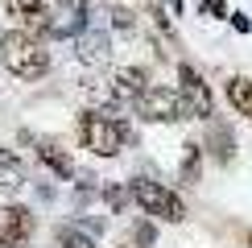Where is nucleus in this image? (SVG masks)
I'll return each mask as SVG.
<instances>
[{"instance_id": "1", "label": "nucleus", "mask_w": 252, "mask_h": 248, "mask_svg": "<svg viewBox=\"0 0 252 248\" xmlns=\"http://www.w3.org/2000/svg\"><path fill=\"white\" fill-rule=\"evenodd\" d=\"M79 141L95 157H116L124 145L132 141V128H128V120L112 116L103 108H87V112H79Z\"/></svg>"}, {"instance_id": "2", "label": "nucleus", "mask_w": 252, "mask_h": 248, "mask_svg": "<svg viewBox=\"0 0 252 248\" xmlns=\"http://www.w3.org/2000/svg\"><path fill=\"white\" fill-rule=\"evenodd\" d=\"M0 62L17 79L33 83V79H41L50 70V50L41 46V37L25 33V29H8V33H0Z\"/></svg>"}, {"instance_id": "3", "label": "nucleus", "mask_w": 252, "mask_h": 248, "mask_svg": "<svg viewBox=\"0 0 252 248\" xmlns=\"http://www.w3.org/2000/svg\"><path fill=\"white\" fill-rule=\"evenodd\" d=\"M128 190H132V203L141 207L145 215H153V219H165V223H182L186 219V203L178 199L170 186H161L153 178H132Z\"/></svg>"}, {"instance_id": "4", "label": "nucleus", "mask_w": 252, "mask_h": 248, "mask_svg": "<svg viewBox=\"0 0 252 248\" xmlns=\"http://www.w3.org/2000/svg\"><path fill=\"white\" fill-rule=\"evenodd\" d=\"M136 116L149 120V124H178V120H190V112H186V103L178 91L170 87H145V95L132 103Z\"/></svg>"}, {"instance_id": "5", "label": "nucleus", "mask_w": 252, "mask_h": 248, "mask_svg": "<svg viewBox=\"0 0 252 248\" xmlns=\"http://www.w3.org/2000/svg\"><path fill=\"white\" fill-rule=\"evenodd\" d=\"M178 95H182L186 112H190V120H211V112H215L211 87H207V79L198 75L190 62H182V66H178Z\"/></svg>"}, {"instance_id": "6", "label": "nucleus", "mask_w": 252, "mask_h": 248, "mask_svg": "<svg viewBox=\"0 0 252 248\" xmlns=\"http://www.w3.org/2000/svg\"><path fill=\"white\" fill-rule=\"evenodd\" d=\"M33 236V211L21 203H8L0 211V248H25Z\"/></svg>"}, {"instance_id": "7", "label": "nucleus", "mask_w": 252, "mask_h": 248, "mask_svg": "<svg viewBox=\"0 0 252 248\" xmlns=\"http://www.w3.org/2000/svg\"><path fill=\"white\" fill-rule=\"evenodd\" d=\"M145 87H149V75L141 66H120L108 79V87H103V99L108 103H136L145 95Z\"/></svg>"}, {"instance_id": "8", "label": "nucleus", "mask_w": 252, "mask_h": 248, "mask_svg": "<svg viewBox=\"0 0 252 248\" xmlns=\"http://www.w3.org/2000/svg\"><path fill=\"white\" fill-rule=\"evenodd\" d=\"M21 141L33 145L37 161L50 165V174H58V178H75V161H70V153L62 149L58 141H50V137H29V132H21Z\"/></svg>"}, {"instance_id": "9", "label": "nucleus", "mask_w": 252, "mask_h": 248, "mask_svg": "<svg viewBox=\"0 0 252 248\" xmlns=\"http://www.w3.org/2000/svg\"><path fill=\"white\" fill-rule=\"evenodd\" d=\"M83 29H87V4H79V0L58 4V13H54V33H50V37H79Z\"/></svg>"}, {"instance_id": "10", "label": "nucleus", "mask_w": 252, "mask_h": 248, "mask_svg": "<svg viewBox=\"0 0 252 248\" xmlns=\"http://www.w3.org/2000/svg\"><path fill=\"white\" fill-rule=\"evenodd\" d=\"M75 46H79V62H87V66H99V62H108V54H112L108 33H103V29H91V25L75 37Z\"/></svg>"}, {"instance_id": "11", "label": "nucleus", "mask_w": 252, "mask_h": 248, "mask_svg": "<svg viewBox=\"0 0 252 248\" xmlns=\"http://www.w3.org/2000/svg\"><path fill=\"white\" fill-rule=\"evenodd\" d=\"M203 149H211V157L219 161V165H227L236 157V137H232V128H227V124H211V128H207V145Z\"/></svg>"}, {"instance_id": "12", "label": "nucleus", "mask_w": 252, "mask_h": 248, "mask_svg": "<svg viewBox=\"0 0 252 248\" xmlns=\"http://www.w3.org/2000/svg\"><path fill=\"white\" fill-rule=\"evenodd\" d=\"M223 95H227V103L236 108V116H244V120H252V83L248 79H227V87H223Z\"/></svg>"}, {"instance_id": "13", "label": "nucleus", "mask_w": 252, "mask_h": 248, "mask_svg": "<svg viewBox=\"0 0 252 248\" xmlns=\"http://www.w3.org/2000/svg\"><path fill=\"white\" fill-rule=\"evenodd\" d=\"M0 186H8V190L25 186V165L13 149H0Z\"/></svg>"}, {"instance_id": "14", "label": "nucleus", "mask_w": 252, "mask_h": 248, "mask_svg": "<svg viewBox=\"0 0 252 248\" xmlns=\"http://www.w3.org/2000/svg\"><path fill=\"white\" fill-rule=\"evenodd\" d=\"M54 240H58V248H95V240H91L83 227H75V223H58Z\"/></svg>"}, {"instance_id": "15", "label": "nucleus", "mask_w": 252, "mask_h": 248, "mask_svg": "<svg viewBox=\"0 0 252 248\" xmlns=\"http://www.w3.org/2000/svg\"><path fill=\"white\" fill-rule=\"evenodd\" d=\"M182 149H186V153H182V182L194 186V182H198V170H203V145H198V141H186Z\"/></svg>"}, {"instance_id": "16", "label": "nucleus", "mask_w": 252, "mask_h": 248, "mask_svg": "<svg viewBox=\"0 0 252 248\" xmlns=\"http://www.w3.org/2000/svg\"><path fill=\"white\" fill-rule=\"evenodd\" d=\"M4 8H8V17H17L21 25H25L29 17L46 13V0H4Z\"/></svg>"}, {"instance_id": "17", "label": "nucleus", "mask_w": 252, "mask_h": 248, "mask_svg": "<svg viewBox=\"0 0 252 248\" xmlns=\"http://www.w3.org/2000/svg\"><path fill=\"white\" fill-rule=\"evenodd\" d=\"M112 25H116L120 33H136V13H128V8H112Z\"/></svg>"}, {"instance_id": "18", "label": "nucleus", "mask_w": 252, "mask_h": 248, "mask_svg": "<svg viewBox=\"0 0 252 248\" xmlns=\"http://www.w3.org/2000/svg\"><path fill=\"white\" fill-rule=\"evenodd\" d=\"M103 199H108L112 211H120V207L132 199V190H124V186H103Z\"/></svg>"}, {"instance_id": "19", "label": "nucleus", "mask_w": 252, "mask_h": 248, "mask_svg": "<svg viewBox=\"0 0 252 248\" xmlns=\"http://www.w3.org/2000/svg\"><path fill=\"white\" fill-rule=\"evenodd\" d=\"M132 240H136V244H141V248H149V244L157 240V227H153L149 219H141V223H136V227H132Z\"/></svg>"}, {"instance_id": "20", "label": "nucleus", "mask_w": 252, "mask_h": 248, "mask_svg": "<svg viewBox=\"0 0 252 248\" xmlns=\"http://www.w3.org/2000/svg\"><path fill=\"white\" fill-rule=\"evenodd\" d=\"M227 21H232V25L240 29V33H248V29H252V21H248L244 13H232V17H227Z\"/></svg>"}, {"instance_id": "21", "label": "nucleus", "mask_w": 252, "mask_h": 248, "mask_svg": "<svg viewBox=\"0 0 252 248\" xmlns=\"http://www.w3.org/2000/svg\"><path fill=\"white\" fill-rule=\"evenodd\" d=\"M207 8H211L215 17H232V13H227V0H207Z\"/></svg>"}, {"instance_id": "22", "label": "nucleus", "mask_w": 252, "mask_h": 248, "mask_svg": "<svg viewBox=\"0 0 252 248\" xmlns=\"http://www.w3.org/2000/svg\"><path fill=\"white\" fill-rule=\"evenodd\" d=\"M248 248H252V232H248Z\"/></svg>"}, {"instance_id": "23", "label": "nucleus", "mask_w": 252, "mask_h": 248, "mask_svg": "<svg viewBox=\"0 0 252 248\" xmlns=\"http://www.w3.org/2000/svg\"><path fill=\"white\" fill-rule=\"evenodd\" d=\"M124 248H132V244H124Z\"/></svg>"}]
</instances>
